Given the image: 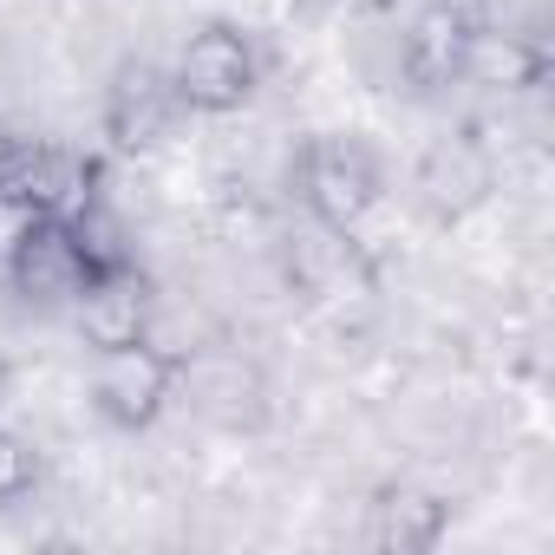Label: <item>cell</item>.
Here are the masks:
<instances>
[{
    "instance_id": "obj_7",
    "label": "cell",
    "mask_w": 555,
    "mask_h": 555,
    "mask_svg": "<svg viewBox=\"0 0 555 555\" xmlns=\"http://www.w3.org/2000/svg\"><path fill=\"white\" fill-rule=\"evenodd\" d=\"M477 27H483V21L464 8V0H425V8L405 21V34H399V79H405L418 99L464 86Z\"/></svg>"
},
{
    "instance_id": "obj_13",
    "label": "cell",
    "mask_w": 555,
    "mask_h": 555,
    "mask_svg": "<svg viewBox=\"0 0 555 555\" xmlns=\"http://www.w3.org/2000/svg\"><path fill=\"white\" fill-rule=\"evenodd\" d=\"M66 235H73V248H79L86 282H105V274H118V268H138V248H131V235H125V222H118V209H112L105 196L86 203V209L66 222Z\"/></svg>"
},
{
    "instance_id": "obj_11",
    "label": "cell",
    "mask_w": 555,
    "mask_h": 555,
    "mask_svg": "<svg viewBox=\"0 0 555 555\" xmlns=\"http://www.w3.org/2000/svg\"><path fill=\"white\" fill-rule=\"evenodd\" d=\"M548 73H555L548 40L516 34V27H477V40H470V66H464V86H483V92L516 99V92L548 86Z\"/></svg>"
},
{
    "instance_id": "obj_1",
    "label": "cell",
    "mask_w": 555,
    "mask_h": 555,
    "mask_svg": "<svg viewBox=\"0 0 555 555\" xmlns=\"http://www.w3.org/2000/svg\"><path fill=\"white\" fill-rule=\"evenodd\" d=\"M295 190H301L308 222L353 235L386 196V164L360 131H314L295 157Z\"/></svg>"
},
{
    "instance_id": "obj_15",
    "label": "cell",
    "mask_w": 555,
    "mask_h": 555,
    "mask_svg": "<svg viewBox=\"0 0 555 555\" xmlns=\"http://www.w3.org/2000/svg\"><path fill=\"white\" fill-rule=\"evenodd\" d=\"M21 144H27V138H21L8 118H0V183H8V170H14V157H21Z\"/></svg>"
},
{
    "instance_id": "obj_9",
    "label": "cell",
    "mask_w": 555,
    "mask_h": 555,
    "mask_svg": "<svg viewBox=\"0 0 555 555\" xmlns=\"http://www.w3.org/2000/svg\"><path fill=\"white\" fill-rule=\"evenodd\" d=\"M496 183V164L477 138H438L425 157H418V203L438 216V222H457L470 216Z\"/></svg>"
},
{
    "instance_id": "obj_12",
    "label": "cell",
    "mask_w": 555,
    "mask_h": 555,
    "mask_svg": "<svg viewBox=\"0 0 555 555\" xmlns=\"http://www.w3.org/2000/svg\"><path fill=\"white\" fill-rule=\"evenodd\" d=\"M288 274L301 282V295H314V301L373 295V274H366L353 235H347V229H321V222H308V229L295 235V248H288Z\"/></svg>"
},
{
    "instance_id": "obj_4",
    "label": "cell",
    "mask_w": 555,
    "mask_h": 555,
    "mask_svg": "<svg viewBox=\"0 0 555 555\" xmlns=\"http://www.w3.org/2000/svg\"><path fill=\"white\" fill-rule=\"evenodd\" d=\"M99 196H105V164L73 144H40V138L21 144L8 183H0V203L14 216H53V222H73Z\"/></svg>"
},
{
    "instance_id": "obj_5",
    "label": "cell",
    "mask_w": 555,
    "mask_h": 555,
    "mask_svg": "<svg viewBox=\"0 0 555 555\" xmlns=\"http://www.w3.org/2000/svg\"><path fill=\"white\" fill-rule=\"evenodd\" d=\"M8 295L27 314H66L86 295V268H79V248H73L66 222L21 216V229L8 242Z\"/></svg>"
},
{
    "instance_id": "obj_6",
    "label": "cell",
    "mask_w": 555,
    "mask_h": 555,
    "mask_svg": "<svg viewBox=\"0 0 555 555\" xmlns=\"http://www.w3.org/2000/svg\"><path fill=\"white\" fill-rule=\"evenodd\" d=\"M177 118H183V99H177V86H170V73H164L157 60H125V66L112 73L105 99H99V131H105V144L125 151V157L157 151V144L177 131Z\"/></svg>"
},
{
    "instance_id": "obj_3",
    "label": "cell",
    "mask_w": 555,
    "mask_h": 555,
    "mask_svg": "<svg viewBox=\"0 0 555 555\" xmlns=\"http://www.w3.org/2000/svg\"><path fill=\"white\" fill-rule=\"evenodd\" d=\"M177 379H183V360L157 334L151 340H131V347H112L92 366V412L112 431H151L170 412Z\"/></svg>"
},
{
    "instance_id": "obj_14",
    "label": "cell",
    "mask_w": 555,
    "mask_h": 555,
    "mask_svg": "<svg viewBox=\"0 0 555 555\" xmlns=\"http://www.w3.org/2000/svg\"><path fill=\"white\" fill-rule=\"evenodd\" d=\"M34 490H40V451H34L21 431H8V425H0V509L27 503Z\"/></svg>"
},
{
    "instance_id": "obj_10",
    "label": "cell",
    "mask_w": 555,
    "mask_h": 555,
    "mask_svg": "<svg viewBox=\"0 0 555 555\" xmlns=\"http://www.w3.org/2000/svg\"><path fill=\"white\" fill-rule=\"evenodd\" d=\"M451 529V496L425 490V483H386L366 503V542L386 555H431Z\"/></svg>"
},
{
    "instance_id": "obj_8",
    "label": "cell",
    "mask_w": 555,
    "mask_h": 555,
    "mask_svg": "<svg viewBox=\"0 0 555 555\" xmlns=\"http://www.w3.org/2000/svg\"><path fill=\"white\" fill-rule=\"evenodd\" d=\"M66 314H73V327H79V340L92 353L151 340L157 334V282L144 268H118V274H105V282H86V295Z\"/></svg>"
},
{
    "instance_id": "obj_2",
    "label": "cell",
    "mask_w": 555,
    "mask_h": 555,
    "mask_svg": "<svg viewBox=\"0 0 555 555\" xmlns=\"http://www.w3.org/2000/svg\"><path fill=\"white\" fill-rule=\"evenodd\" d=\"M170 86H177L183 112H196V118L242 112L255 99V86H261V47H255V34L235 27V21H203L183 40V53H177Z\"/></svg>"
}]
</instances>
